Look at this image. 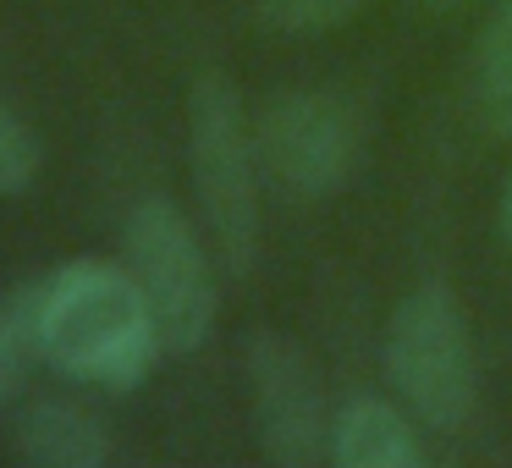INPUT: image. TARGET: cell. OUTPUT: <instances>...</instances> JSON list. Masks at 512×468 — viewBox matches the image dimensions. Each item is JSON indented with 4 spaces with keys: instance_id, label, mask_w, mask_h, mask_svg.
<instances>
[{
    "instance_id": "9c48e42d",
    "label": "cell",
    "mask_w": 512,
    "mask_h": 468,
    "mask_svg": "<svg viewBox=\"0 0 512 468\" xmlns=\"http://www.w3.org/2000/svg\"><path fill=\"white\" fill-rule=\"evenodd\" d=\"M45 287L50 276H34L0 292V408L23 391L28 364L45 358Z\"/></svg>"
},
{
    "instance_id": "3957f363",
    "label": "cell",
    "mask_w": 512,
    "mask_h": 468,
    "mask_svg": "<svg viewBox=\"0 0 512 468\" xmlns=\"http://www.w3.org/2000/svg\"><path fill=\"white\" fill-rule=\"evenodd\" d=\"M386 380L424 430H463L468 424L479 402V364L452 287L424 281L391 309Z\"/></svg>"
},
{
    "instance_id": "52a82bcc",
    "label": "cell",
    "mask_w": 512,
    "mask_h": 468,
    "mask_svg": "<svg viewBox=\"0 0 512 468\" xmlns=\"http://www.w3.org/2000/svg\"><path fill=\"white\" fill-rule=\"evenodd\" d=\"M12 446L34 468H100L111 463V435L89 408L39 397L12 413Z\"/></svg>"
},
{
    "instance_id": "6da1fadb",
    "label": "cell",
    "mask_w": 512,
    "mask_h": 468,
    "mask_svg": "<svg viewBox=\"0 0 512 468\" xmlns=\"http://www.w3.org/2000/svg\"><path fill=\"white\" fill-rule=\"evenodd\" d=\"M45 358L83 380L138 386L144 369L160 358V336L133 270L105 259L50 270L45 287Z\"/></svg>"
},
{
    "instance_id": "30bf717a",
    "label": "cell",
    "mask_w": 512,
    "mask_h": 468,
    "mask_svg": "<svg viewBox=\"0 0 512 468\" xmlns=\"http://www.w3.org/2000/svg\"><path fill=\"white\" fill-rule=\"evenodd\" d=\"M474 111L490 138H512V0H496L474 45Z\"/></svg>"
},
{
    "instance_id": "8992f818",
    "label": "cell",
    "mask_w": 512,
    "mask_h": 468,
    "mask_svg": "<svg viewBox=\"0 0 512 468\" xmlns=\"http://www.w3.org/2000/svg\"><path fill=\"white\" fill-rule=\"evenodd\" d=\"M248 402H254V430L270 463L309 468L320 452L331 457V419H325V391L309 353L281 331L248 336Z\"/></svg>"
},
{
    "instance_id": "ba28073f",
    "label": "cell",
    "mask_w": 512,
    "mask_h": 468,
    "mask_svg": "<svg viewBox=\"0 0 512 468\" xmlns=\"http://www.w3.org/2000/svg\"><path fill=\"white\" fill-rule=\"evenodd\" d=\"M331 463L336 468H419L424 446L408 413L380 397H353L331 419Z\"/></svg>"
},
{
    "instance_id": "8fae6325",
    "label": "cell",
    "mask_w": 512,
    "mask_h": 468,
    "mask_svg": "<svg viewBox=\"0 0 512 468\" xmlns=\"http://www.w3.org/2000/svg\"><path fill=\"white\" fill-rule=\"evenodd\" d=\"M353 12H364V0H259L254 6L259 28L287 34V39L331 34V28H342Z\"/></svg>"
},
{
    "instance_id": "4fadbf2b",
    "label": "cell",
    "mask_w": 512,
    "mask_h": 468,
    "mask_svg": "<svg viewBox=\"0 0 512 468\" xmlns=\"http://www.w3.org/2000/svg\"><path fill=\"white\" fill-rule=\"evenodd\" d=\"M501 237L512 243V171H507V188H501Z\"/></svg>"
},
{
    "instance_id": "7a4b0ae2",
    "label": "cell",
    "mask_w": 512,
    "mask_h": 468,
    "mask_svg": "<svg viewBox=\"0 0 512 468\" xmlns=\"http://www.w3.org/2000/svg\"><path fill=\"white\" fill-rule=\"evenodd\" d=\"M188 166L210 248L226 276L259 265V144L243 94L226 72L204 67L188 89Z\"/></svg>"
},
{
    "instance_id": "5bb4252c",
    "label": "cell",
    "mask_w": 512,
    "mask_h": 468,
    "mask_svg": "<svg viewBox=\"0 0 512 468\" xmlns=\"http://www.w3.org/2000/svg\"><path fill=\"white\" fill-rule=\"evenodd\" d=\"M419 12H452V6H463V0H413Z\"/></svg>"
},
{
    "instance_id": "7c38bea8",
    "label": "cell",
    "mask_w": 512,
    "mask_h": 468,
    "mask_svg": "<svg viewBox=\"0 0 512 468\" xmlns=\"http://www.w3.org/2000/svg\"><path fill=\"white\" fill-rule=\"evenodd\" d=\"M39 166H45V149H39L34 127L0 105V199H17L34 188Z\"/></svg>"
},
{
    "instance_id": "277c9868",
    "label": "cell",
    "mask_w": 512,
    "mask_h": 468,
    "mask_svg": "<svg viewBox=\"0 0 512 468\" xmlns=\"http://www.w3.org/2000/svg\"><path fill=\"white\" fill-rule=\"evenodd\" d=\"M122 254L133 270L138 292L149 303L160 353L188 358L210 342L215 331V276L199 232L171 199H138L122 226Z\"/></svg>"
},
{
    "instance_id": "5b68a950",
    "label": "cell",
    "mask_w": 512,
    "mask_h": 468,
    "mask_svg": "<svg viewBox=\"0 0 512 468\" xmlns=\"http://www.w3.org/2000/svg\"><path fill=\"white\" fill-rule=\"evenodd\" d=\"M259 166L276 188L298 199H331L353 182L364 160V127L358 111L320 89H287L270 94L254 122Z\"/></svg>"
}]
</instances>
